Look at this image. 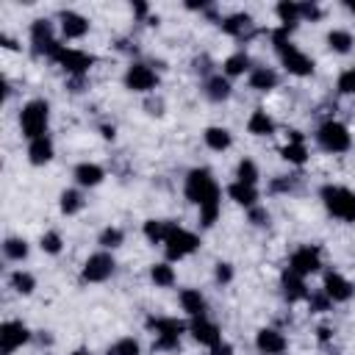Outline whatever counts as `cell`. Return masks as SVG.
Masks as SVG:
<instances>
[{"label": "cell", "mask_w": 355, "mask_h": 355, "mask_svg": "<svg viewBox=\"0 0 355 355\" xmlns=\"http://www.w3.org/2000/svg\"><path fill=\"white\" fill-rule=\"evenodd\" d=\"M205 144L211 147V150H216V153H222V150H227L230 144H233V136H230V130L227 128H208L205 130Z\"/></svg>", "instance_id": "f546056e"}, {"label": "cell", "mask_w": 355, "mask_h": 355, "mask_svg": "<svg viewBox=\"0 0 355 355\" xmlns=\"http://www.w3.org/2000/svg\"><path fill=\"white\" fill-rule=\"evenodd\" d=\"M300 19L319 22V19H322V8H319L316 3H300Z\"/></svg>", "instance_id": "b9f144b4"}, {"label": "cell", "mask_w": 355, "mask_h": 355, "mask_svg": "<svg viewBox=\"0 0 355 355\" xmlns=\"http://www.w3.org/2000/svg\"><path fill=\"white\" fill-rule=\"evenodd\" d=\"M50 61H55L61 69H67L75 80H80L89 69H92V64H94V55H89V53H83V50H72V47H58L55 53H53V58Z\"/></svg>", "instance_id": "52a82bcc"}, {"label": "cell", "mask_w": 355, "mask_h": 355, "mask_svg": "<svg viewBox=\"0 0 355 355\" xmlns=\"http://www.w3.org/2000/svg\"><path fill=\"white\" fill-rule=\"evenodd\" d=\"M50 158H53V141H50V136L33 139V141L28 144V161H31L33 166H44Z\"/></svg>", "instance_id": "603a6c76"}, {"label": "cell", "mask_w": 355, "mask_h": 355, "mask_svg": "<svg viewBox=\"0 0 355 355\" xmlns=\"http://www.w3.org/2000/svg\"><path fill=\"white\" fill-rule=\"evenodd\" d=\"M338 94H355V67L352 69H344L338 75V83H336Z\"/></svg>", "instance_id": "60d3db41"}, {"label": "cell", "mask_w": 355, "mask_h": 355, "mask_svg": "<svg viewBox=\"0 0 355 355\" xmlns=\"http://www.w3.org/2000/svg\"><path fill=\"white\" fill-rule=\"evenodd\" d=\"M97 241H100V247H103V250H116V247L125 241V233H122L119 227H105V230L100 233V239H97Z\"/></svg>", "instance_id": "74e56055"}, {"label": "cell", "mask_w": 355, "mask_h": 355, "mask_svg": "<svg viewBox=\"0 0 355 355\" xmlns=\"http://www.w3.org/2000/svg\"><path fill=\"white\" fill-rule=\"evenodd\" d=\"M275 11H277V17H280V25H283V28H288V31H294V25L300 22V3L280 0Z\"/></svg>", "instance_id": "4dcf8cb0"}, {"label": "cell", "mask_w": 355, "mask_h": 355, "mask_svg": "<svg viewBox=\"0 0 355 355\" xmlns=\"http://www.w3.org/2000/svg\"><path fill=\"white\" fill-rule=\"evenodd\" d=\"M147 330H153L155 341H153V349L158 352H172L180 347V333L186 330L180 319H172V316H150L147 319Z\"/></svg>", "instance_id": "277c9868"}, {"label": "cell", "mask_w": 355, "mask_h": 355, "mask_svg": "<svg viewBox=\"0 0 355 355\" xmlns=\"http://www.w3.org/2000/svg\"><path fill=\"white\" fill-rule=\"evenodd\" d=\"M277 86V72L269 67H255L250 69V89L255 92H272Z\"/></svg>", "instance_id": "d4e9b609"}, {"label": "cell", "mask_w": 355, "mask_h": 355, "mask_svg": "<svg viewBox=\"0 0 355 355\" xmlns=\"http://www.w3.org/2000/svg\"><path fill=\"white\" fill-rule=\"evenodd\" d=\"M214 277H216L219 283H230V280H233V266L225 263V261H219L216 269H214Z\"/></svg>", "instance_id": "7bdbcfd3"}, {"label": "cell", "mask_w": 355, "mask_h": 355, "mask_svg": "<svg viewBox=\"0 0 355 355\" xmlns=\"http://www.w3.org/2000/svg\"><path fill=\"white\" fill-rule=\"evenodd\" d=\"M3 252L8 261H25L28 258V241L25 239H6Z\"/></svg>", "instance_id": "d590c367"}, {"label": "cell", "mask_w": 355, "mask_h": 355, "mask_svg": "<svg viewBox=\"0 0 355 355\" xmlns=\"http://www.w3.org/2000/svg\"><path fill=\"white\" fill-rule=\"evenodd\" d=\"M255 347L263 352V355H280L286 349V336L275 327H261L258 336H255Z\"/></svg>", "instance_id": "e0dca14e"}, {"label": "cell", "mask_w": 355, "mask_h": 355, "mask_svg": "<svg viewBox=\"0 0 355 355\" xmlns=\"http://www.w3.org/2000/svg\"><path fill=\"white\" fill-rule=\"evenodd\" d=\"M172 227H175V222L147 219V222H144V236H147V241H150V244H164V241H166V236L172 233Z\"/></svg>", "instance_id": "83f0119b"}, {"label": "cell", "mask_w": 355, "mask_h": 355, "mask_svg": "<svg viewBox=\"0 0 355 355\" xmlns=\"http://www.w3.org/2000/svg\"><path fill=\"white\" fill-rule=\"evenodd\" d=\"M227 197H230L233 202L244 205L247 211L258 205V189H255V186H244V183H239V180H233V183L227 186Z\"/></svg>", "instance_id": "7402d4cb"}, {"label": "cell", "mask_w": 355, "mask_h": 355, "mask_svg": "<svg viewBox=\"0 0 355 355\" xmlns=\"http://www.w3.org/2000/svg\"><path fill=\"white\" fill-rule=\"evenodd\" d=\"M180 308H183L191 319H200V316H205V297H202L197 288H183V291H180Z\"/></svg>", "instance_id": "cb8c5ba5"}, {"label": "cell", "mask_w": 355, "mask_h": 355, "mask_svg": "<svg viewBox=\"0 0 355 355\" xmlns=\"http://www.w3.org/2000/svg\"><path fill=\"white\" fill-rule=\"evenodd\" d=\"M222 69H225V78L244 75V72H250V55H247L244 50H239V53H233V55H227V58H225Z\"/></svg>", "instance_id": "f1b7e54d"}, {"label": "cell", "mask_w": 355, "mask_h": 355, "mask_svg": "<svg viewBox=\"0 0 355 355\" xmlns=\"http://www.w3.org/2000/svg\"><path fill=\"white\" fill-rule=\"evenodd\" d=\"M139 341L136 338H119L108 347V355H139Z\"/></svg>", "instance_id": "f35d334b"}, {"label": "cell", "mask_w": 355, "mask_h": 355, "mask_svg": "<svg viewBox=\"0 0 355 355\" xmlns=\"http://www.w3.org/2000/svg\"><path fill=\"white\" fill-rule=\"evenodd\" d=\"M183 191H186V200L200 208V222H202V227H211V225L216 222V216H219V202H222V189H219V183L214 180L211 169H205V166L191 169V172L186 175Z\"/></svg>", "instance_id": "6da1fadb"}, {"label": "cell", "mask_w": 355, "mask_h": 355, "mask_svg": "<svg viewBox=\"0 0 355 355\" xmlns=\"http://www.w3.org/2000/svg\"><path fill=\"white\" fill-rule=\"evenodd\" d=\"M100 133H103V139H114V128H108V125H103Z\"/></svg>", "instance_id": "681fc988"}, {"label": "cell", "mask_w": 355, "mask_h": 355, "mask_svg": "<svg viewBox=\"0 0 355 355\" xmlns=\"http://www.w3.org/2000/svg\"><path fill=\"white\" fill-rule=\"evenodd\" d=\"M0 42H3L8 50H17V42H14V39H8V36H0Z\"/></svg>", "instance_id": "c3c4849f"}, {"label": "cell", "mask_w": 355, "mask_h": 355, "mask_svg": "<svg viewBox=\"0 0 355 355\" xmlns=\"http://www.w3.org/2000/svg\"><path fill=\"white\" fill-rule=\"evenodd\" d=\"M352 44H355V39H352V33L349 31H330L327 33V47L333 50V53H349L352 50Z\"/></svg>", "instance_id": "1f68e13d"}, {"label": "cell", "mask_w": 355, "mask_h": 355, "mask_svg": "<svg viewBox=\"0 0 355 355\" xmlns=\"http://www.w3.org/2000/svg\"><path fill=\"white\" fill-rule=\"evenodd\" d=\"M319 197H322V202H324L330 216H336L341 222H355V191L327 183V186H322Z\"/></svg>", "instance_id": "5b68a950"}, {"label": "cell", "mask_w": 355, "mask_h": 355, "mask_svg": "<svg viewBox=\"0 0 355 355\" xmlns=\"http://www.w3.org/2000/svg\"><path fill=\"white\" fill-rule=\"evenodd\" d=\"M324 294H327V300L330 302H347L349 297H352V283L347 280V277H341L338 272H327L324 275V288H322Z\"/></svg>", "instance_id": "9a60e30c"}, {"label": "cell", "mask_w": 355, "mask_h": 355, "mask_svg": "<svg viewBox=\"0 0 355 355\" xmlns=\"http://www.w3.org/2000/svg\"><path fill=\"white\" fill-rule=\"evenodd\" d=\"M47 125H50V105H47V100H31V103L22 105L19 128H22V136L28 141L47 136Z\"/></svg>", "instance_id": "3957f363"}, {"label": "cell", "mask_w": 355, "mask_h": 355, "mask_svg": "<svg viewBox=\"0 0 355 355\" xmlns=\"http://www.w3.org/2000/svg\"><path fill=\"white\" fill-rule=\"evenodd\" d=\"M288 28H277L275 33H272V42H275V53H277V58H280V64L286 67V72H291V75H297V78H308V75H313V58H308L291 39H288Z\"/></svg>", "instance_id": "7a4b0ae2"}, {"label": "cell", "mask_w": 355, "mask_h": 355, "mask_svg": "<svg viewBox=\"0 0 355 355\" xmlns=\"http://www.w3.org/2000/svg\"><path fill=\"white\" fill-rule=\"evenodd\" d=\"M250 222H252V225H266V222H269V214H266V208H261V205L250 208Z\"/></svg>", "instance_id": "f6af8a7d"}, {"label": "cell", "mask_w": 355, "mask_h": 355, "mask_svg": "<svg viewBox=\"0 0 355 355\" xmlns=\"http://www.w3.org/2000/svg\"><path fill=\"white\" fill-rule=\"evenodd\" d=\"M319 338L327 341V338H330V330H327V327H319Z\"/></svg>", "instance_id": "816d5d0a"}, {"label": "cell", "mask_w": 355, "mask_h": 355, "mask_svg": "<svg viewBox=\"0 0 355 355\" xmlns=\"http://www.w3.org/2000/svg\"><path fill=\"white\" fill-rule=\"evenodd\" d=\"M247 130H250L252 136H272V133H275V119H272L263 108H255V111L250 114V119H247Z\"/></svg>", "instance_id": "484cf974"}, {"label": "cell", "mask_w": 355, "mask_h": 355, "mask_svg": "<svg viewBox=\"0 0 355 355\" xmlns=\"http://www.w3.org/2000/svg\"><path fill=\"white\" fill-rule=\"evenodd\" d=\"M308 302H311V308L316 311V313H322V311H327L330 308V300H327V294L322 291V294H308Z\"/></svg>", "instance_id": "ee69618b"}, {"label": "cell", "mask_w": 355, "mask_h": 355, "mask_svg": "<svg viewBox=\"0 0 355 355\" xmlns=\"http://www.w3.org/2000/svg\"><path fill=\"white\" fill-rule=\"evenodd\" d=\"M344 6H347V11H352V14H355V0H347Z\"/></svg>", "instance_id": "f5cc1de1"}, {"label": "cell", "mask_w": 355, "mask_h": 355, "mask_svg": "<svg viewBox=\"0 0 355 355\" xmlns=\"http://www.w3.org/2000/svg\"><path fill=\"white\" fill-rule=\"evenodd\" d=\"M125 86L130 92H153L158 86V75L147 64H130L125 72Z\"/></svg>", "instance_id": "4fadbf2b"}, {"label": "cell", "mask_w": 355, "mask_h": 355, "mask_svg": "<svg viewBox=\"0 0 355 355\" xmlns=\"http://www.w3.org/2000/svg\"><path fill=\"white\" fill-rule=\"evenodd\" d=\"M189 330H191L194 341H200V344H205V347H211V349L222 344V333H219V327H216L214 322H208L205 316H200V319H191Z\"/></svg>", "instance_id": "2e32d148"}, {"label": "cell", "mask_w": 355, "mask_h": 355, "mask_svg": "<svg viewBox=\"0 0 355 355\" xmlns=\"http://www.w3.org/2000/svg\"><path fill=\"white\" fill-rule=\"evenodd\" d=\"M205 97H208L211 103L227 100V97H230V80H227L225 75H211V78L205 80Z\"/></svg>", "instance_id": "4316f807"}, {"label": "cell", "mask_w": 355, "mask_h": 355, "mask_svg": "<svg viewBox=\"0 0 355 355\" xmlns=\"http://www.w3.org/2000/svg\"><path fill=\"white\" fill-rule=\"evenodd\" d=\"M219 25H222V31H225L227 36H233V39H250V36L255 33V22H252V17L244 14V11L225 17Z\"/></svg>", "instance_id": "5bb4252c"}, {"label": "cell", "mask_w": 355, "mask_h": 355, "mask_svg": "<svg viewBox=\"0 0 355 355\" xmlns=\"http://www.w3.org/2000/svg\"><path fill=\"white\" fill-rule=\"evenodd\" d=\"M236 180L244 183V186H255L258 183V166L252 158H241L239 166H236Z\"/></svg>", "instance_id": "d6a6232c"}, {"label": "cell", "mask_w": 355, "mask_h": 355, "mask_svg": "<svg viewBox=\"0 0 355 355\" xmlns=\"http://www.w3.org/2000/svg\"><path fill=\"white\" fill-rule=\"evenodd\" d=\"M316 144L324 153H347L352 147V136H349L347 125H341L336 119H327L316 128Z\"/></svg>", "instance_id": "8992f818"}, {"label": "cell", "mask_w": 355, "mask_h": 355, "mask_svg": "<svg viewBox=\"0 0 355 355\" xmlns=\"http://www.w3.org/2000/svg\"><path fill=\"white\" fill-rule=\"evenodd\" d=\"M25 341H31V330L19 319H8L0 324V355H11Z\"/></svg>", "instance_id": "8fae6325"}, {"label": "cell", "mask_w": 355, "mask_h": 355, "mask_svg": "<svg viewBox=\"0 0 355 355\" xmlns=\"http://www.w3.org/2000/svg\"><path fill=\"white\" fill-rule=\"evenodd\" d=\"M133 8H136V14H139V17H144V14H147V6H144V3H136Z\"/></svg>", "instance_id": "f907efd6"}, {"label": "cell", "mask_w": 355, "mask_h": 355, "mask_svg": "<svg viewBox=\"0 0 355 355\" xmlns=\"http://www.w3.org/2000/svg\"><path fill=\"white\" fill-rule=\"evenodd\" d=\"M61 247H64V239H61L58 230H47V233L42 236V250H44L47 255H58Z\"/></svg>", "instance_id": "ab89813d"}, {"label": "cell", "mask_w": 355, "mask_h": 355, "mask_svg": "<svg viewBox=\"0 0 355 355\" xmlns=\"http://www.w3.org/2000/svg\"><path fill=\"white\" fill-rule=\"evenodd\" d=\"M31 47H33V55H44V58H53V53L61 47L58 39L53 36V25L47 19L31 22Z\"/></svg>", "instance_id": "9c48e42d"}, {"label": "cell", "mask_w": 355, "mask_h": 355, "mask_svg": "<svg viewBox=\"0 0 355 355\" xmlns=\"http://www.w3.org/2000/svg\"><path fill=\"white\" fill-rule=\"evenodd\" d=\"M114 266H116L114 258H111L105 250H100V252H94V255L86 258L80 277H83L86 283H103V280H108V277L114 275Z\"/></svg>", "instance_id": "30bf717a"}, {"label": "cell", "mask_w": 355, "mask_h": 355, "mask_svg": "<svg viewBox=\"0 0 355 355\" xmlns=\"http://www.w3.org/2000/svg\"><path fill=\"white\" fill-rule=\"evenodd\" d=\"M69 355H92L89 349H75V352H69Z\"/></svg>", "instance_id": "db71d44e"}, {"label": "cell", "mask_w": 355, "mask_h": 355, "mask_svg": "<svg viewBox=\"0 0 355 355\" xmlns=\"http://www.w3.org/2000/svg\"><path fill=\"white\" fill-rule=\"evenodd\" d=\"M103 178H105V172H103V166H97V164L83 161V164H78V166H75V180H78V186H83V189L100 186V183H103Z\"/></svg>", "instance_id": "44dd1931"}, {"label": "cell", "mask_w": 355, "mask_h": 355, "mask_svg": "<svg viewBox=\"0 0 355 355\" xmlns=\"http://www.w3.org/2000/svg\"><path fill=\"white\" fill-rule=\"evenodd\" d=\"M11 286H14L17 294H33V288H36V277H33L31 272L17 269V272L11 275Z\"/></svg>", "instance_id": "8d00e7d4"}, {"label": "cell", "mask_w": 355, "mask_h": 355, "mask_svg": "<svg viewBox=\"0 0 355 355\" xmlns=\"http://www.w3.org/2000/svg\"><path fill=\"white\" fill-rule=\"evenodd\" d=\"M319 266H322L319 247H311V244H305V247L294 250V252H291V258H288V269H291V272H297L300 277H308V275L319 272Z\"/></svg>", "instance_id": "7c38bea8"}, {"label": "cell", "mask_w": 355, "mask_h": 355, "mask_svg": "<svg viewBox=\"0 0 355 355\" xmlns=\"http://www.w3.org/2000/svg\"><path fill=\"white\" fill-rule=\"evenodd\" d=\"M80 208H83V194H80L78 189H67V191H61V211H64L67 216L78 214Z\"/></svg>", "instance_id": "e575fe53"}, {"label": "cell", "mask_w": 355, "mask_h": 355, "mask_svg": "<svg viewBox=\"0 0 355 355\" xmlns=\"http://www.w3.org/2000/svg\"><path fill=\"white\" fill-rule=\"evenodd\" d=\"M280 288H283V297L288 302H300V300H308V288H305V277H300L297 272L286 269L280 275Z\"/></svg>", "instance_id": "d6986e66"}, {"label": "cell", "mask_w": 355, "mask_h": 355, "mask_svg": "<svg viewBox=\"0 0 355 355\" xmlns=\"http://www.w3.org/2000/svg\"><path fill=\"white\" fill-rule=\"evenodd\" d=\"M58 22H61V33L67 39H80L89 33V19L78 11H61L58 14Z\"/></svg>", "instance_id": "ac0fdd59"}, {"label": "cell", "mask_w": 355, "mask_h": 355, "mask_svg": "<svg viewBox=\"0 0 355 355\" xmlns=\"http://www.w3.org/2000/svg\"><path fill=\"white\" fill-rule=\"evenodd\" d=\"M150 280H153L155 286L166 288V286L175 283V269H172L169 263H153V266H150Z\"/></svg>", "instance_id": "836d02e7"}, {"label": "cell", "mask_w": 355, "mask_h": 355, "mask_svg": "<svg viewBox=\"0 0 355 355\" xmlns=\"http://www.w3.org/2000/svg\"><path fill=\"white\" fill-rule=\"evenodd\" d=\"M164 250H166V258H169V261H183L186 255H191V252L200 250V239H197L191 230L175 225L172 233H169L166 241H164Z\"/></svg>", "instance_id": "ba28073f"}, {"label": "cell", "mask_w": 355, "mask_h": 355, "mask_svg": "<svg viewBox=\"0 0 355 355\" xmlns=\"http://www.w3.org/2000/svg\"><path fill=\"white\" fill-rule=\"evenodd\" d=\"M294 186V180L291 178H277V180H272L269 183V191H288Z\"/></svg>", "instance_id": "bcb514c9"}, {"label": "cell", "mask_w": 355, "mask_h": 355, "mask_svg": "<svg viewBox=\"0 0 355 355\" xmlns=\"http://www.w3.org/2000/svg\"><path fill=\"white\" fill-rule=\"evenodd\" d=\"M280 155L288 161V164H305L308 161V147H305V139L300 130H288V144L280 150Z\"/></svg>", "instance_id": "ffe728a7"}, {"label": "cell", "mask_w": 355, "mask_h": 355, "mask_svg": "<svg viewBox=\"0 0 355 355\" xmlns=\"http://www.w3.org/2000/svg\"><path fill=\"white\" fill-rule=\"evenodd\" d=\"M211 355H233V347L230 344H219V347L211 349Z\"/></svg>", "instance_id": "7dc6e473"}]
</instances>
